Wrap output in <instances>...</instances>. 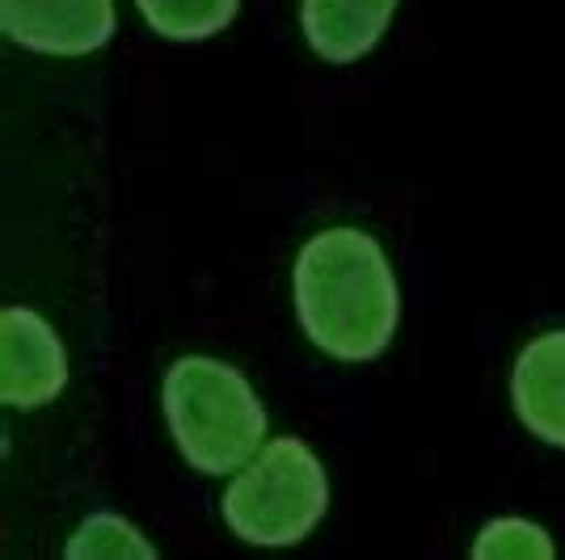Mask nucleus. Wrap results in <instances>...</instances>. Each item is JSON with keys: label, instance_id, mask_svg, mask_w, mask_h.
Returning a JSON list of instances; mask_svg holds the SVG:
<instances>
[{"label": "nucleus", "instance_id": "nucleus-1", "mask_svg": "<svg viewBox=\"0 0 565 560\" xmlns=\"http://www.w3.org/2000/svg\"><path fill=\"white\" fill-rule=\"evenodd\" d=\"M296 316L317 351L342 363H367L397 333V279L376 236L330 228L296 257Z\"/></svg>", "mask_w": 565, "mask_h": 560}, {"label": "nucleus", "instance_id": "nucleus-2", "mask_svg": "<svg viewBox=\"0 0 565 560\" xmlns=\"http://www.w3.org/2000/svg\"><path fill=\"white\" fill-rule=\"evenodd\" d=\"M161 405L182 460L203 476L241 472L262 451L266 409L249 379L220 358H178L166 371Z\"/></svg>", "mask_w": 565, "mask_h": 560}, {"label": "nucleus", "instance_id": "nucleus-3", "mask_svg": "<svg viewBox=\"0 0 565 560\" xmlns=\"http://www.w3.org/2000/svg\"><path fill=\"white\" fill-rule=\"evenodd\" d=\"M330 481L300 439H270L224 489V523L245 543L287 548L326 518Z\"/></svg>", "mask_w": 565, "mask_h": 560}, {"label": "nucleus", "instance_id": "nucleus-4", "mask_svg": "<svg viewBox=\"0 0 565 560\" xmlns=\"http://www.w3.org/2000/svg\"><path fill=\"white\" fill-rule=\"evenodd\" d=\"M68 354L55 329L30 308H4L0 316V397L13 409H39L64 392Z\"/></svg>", "mask_w": 565, "mask_h": 560}, {"label": "nucleus", "instance_id": "nucleus-5", "mask_svg": "<svg viewBox=\"0 0 565 560\" xmlns=\"http://www.w3.org/2000/svg\"><path fill=\"white\" fill-rule=\"evenodd\" d=\"M0 25L18 47L89 55L115 39V0H0Z\"/></svg>", "mask_w": 565, "mask_h": 560}, {"label": "nucleus", "instance_id": "nucleus-6", "mask_svg": "<svg viewBox=\"0 0 565 560\" xmlns=\"http://www.w3.org/2000/svg\"><path fill=\"white\" fill-rule=\"evenodd\" d=\"M511 400L519 421L565 451V329L532 337L515 358L511 371Z\"/></svg>", "mask_w": 565, "mask_h": 560}, {"label": "nucleus", "instance_id": "nucleus-7", "mask_svg": "<svg viewBox=\"0 0 565 560\" xmlns=\"http://www.w3.org/2000/svg\"><path fill=\"white\" fill-rule=\"evenodd\" d=\"M397 0H300L308 47L330 64H354L380 43Z\"/></svg>", "mask_w": 565, "mask_h": 560}, {"label": "nucleus", "instance_id": "nucleus-8", "mask_svg": "<svg viewBox=\"0 0 565 560\" xmlns=\"http://www.w3.org/2000/svg\"><path fill=\"white\" fill-rule=\"evenodd\" d=\"M136 4H140L143 22L161 39L199 43V39H212L233 22L241 0H136Z\"/></svg>", "mask_w": 565, "mask_h": 560}, {"label": "nucleus", "instance_id": "nucleus-9", "mask_svg": "<svg viewBox=\"0 0 565 560\" xmlns=\"http://www.w3.org/2000/svg\"><path fill=\"white\" fill-rule=\"evenodd\" d=\"M64 557L68 560H94V557H143V560H152L157 557V548H152V543H148V539H143L127 518H118V514H94V518H85V523L76 527V536L68 539Z\"/></svg>", "mask_w": 565, "mask_h": 560}, {"label": "nucleus", "instance_id": "nucleus-10", "mask_svg": "<svg viewBox=\"0 0 565 560\" xmlns=\"http://www.w3.org/2000/svg\"><path fill=\"white\" fill-rule=\"evenodd\" d=\"M548 560L553 557V539L544 527L527 523V518H490L481 531H477V543H472V560Z\"/></svg>", "mask_w": 565, "mask_h": 560}]
</instances>
